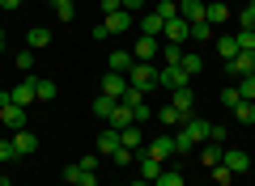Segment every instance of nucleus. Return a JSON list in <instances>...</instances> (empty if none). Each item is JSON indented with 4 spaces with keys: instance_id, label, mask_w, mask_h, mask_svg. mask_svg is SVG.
<instances>
[{
    "instance_id": "nucleus-1",
    "label": "nucleus",
    "mask_w": 255,
    "mask_h": 186,
    "mask_svg": "<svg viewBox=\"0 0 255 186\" xmlns=\"http://www.w3.org/2000/svg\"><path fill=\"white\" fill-rule=\"evenodd\" d=\"M209 127H213L209 119H196V115L183 119V127L174 131V152H191L196 144H209Z\"/></svg>"
},
{
    "instance_id": "nucleus-2",
    "label": "nucleus",
    "mask_w": 255,
    "mask_h": 186,
    "mask_svg": "<svg viewBox=\"0 0 255 186\" xmlns=\"http://www.w3.org/2000/svg\"><path fill=\"white\" fill-rule=\"evenodd\" d=\"M128 85L140 89V93H157V63H132V72H128Z\"/></svg>"
},
{
    "instance_id": "nucleus-3",
    "label": "nucleus",
    "mask_w": 255,
    "mask_h": 186,
    "mask_svg": "<svg viewBox=\"0 0 255 186\" xmlns=\"http://www.w3.org/2000/svg\"><path fill=\"white\" fill-rule=\"evenodd\" d=\"M183 85H191V76L179 68V63H162V68H157V89L174 93V89H183Z\"/></svg>"
},
{
    "instance_id": "nucleus-4",
    "label": "nucleus",
    "mask_w": 255,
    "mask_h": 186,
    "mask_svg": "<svg viewBox=\"0 0 255 186\" xmlns=\"http://www.w3.org/2000/svg\"><path fill=\"white\" fill-rule=\"evenodd\" d=\"M145 152L153 161H170L174 157V131H162V135H153V140H145Z\"/></svg>"
},
{
    "instance_id": "nucleus-5",
    "label": "nucleus",
    "mask_w": 255,
    "mask_h": 186,
    "mask_svg": "<svg viewBox=\"0 0 255 186\" xmlns=\"http://www.w3.org/2000/svg\"><path fill=\"white\" fill-rule=\"evenodd\" d=\"M132 55H136L140 63H153L157 55H162V38H145V34H136V43H132Z\"/></svg>"
},
{
    "instance_id": "nucleus-6",
    "label": "nucleus",
    "mask_w": 255,
    "mask_h": 186,
    "mask_svg": "<svg viewBox=\"0 0 255 186\" xmlns=\"http://www.w3.org/2000/svg\"><path fill=\"white\" fill-rule=\"evenodd\" d=\"M226 72H230V80L251 76V72H255V51H238L234 60H226Z\"/></svg>"
},
{
    "instance_id": "nucleus-7",
    "label": "nucleus",
    "mask_w": 255,
    "mask_h": 186,
    "mask_svg": "<svg viewBox=\"0 0 255 186\" xmlns=\"http://www.w3.org/2000/svg\"><path fill=\"white\" fill-rule=\"evenodd\" d=\"M102 26H107V34H128V30H136V17H132L128 9H119V13H107Z\"/></svg>"
},
{
    "instance_id": "nucleus-8",
    "label": "nucleus",
    "mask_w": 255,
    "mask_h": 186,
    "mask_svg": "<svg viewBox=\"0 0 255 186\" xmlns=\"http://www.w3.org/2000/svg\"><path fill=\"white\" fill-rule=\"evenodd\" d=\"M34 85H38V76H30V72H26V80H21L17 89H9V102H13V106H21V110H26L30 102H38V98H34Z\"/></svg>"
},
{
    "instance_id": "nucleus-9",
    "label": "nucleus",
    "mask_w": 255,
    "mask_h": 186,
    "mask_svg": "<svg viewBox=\"0 0 255 186\" xmlns=\"http://www.w3.org/2000/svg\"><path fill=\"white\" fill-rule=\"evenodd\" d=\"M187 38H191V26H187V21H183V17H170V21H166V30H162V43H187Z\"/></svg>"
},
{
    "instance_id": "nucleus-10",
    "label": "nucleus",
    "mask_w": 255,
    "mask_h": 186,
    "mask_svg": "<svg viewBox=\"0 0 255 186\" xmlns=\"http://www.w3.org/2000/svg\"><path fill=\"white\" fill-rule=\"evenodd\" d=\"M221 165H226L230 174H247V169H251V157H247L243 148H226L221 152Z\"/></svg>"
},
{
    "instance_id": "nucleus-11",
    "label": "nucleus",
    "mask_w": 255,
    "mask_h": 186,
    "mask_svg": "<svg viewBox=\"0 0 255 186\" xmlns=\"http://www.w3.org/2000/svg\"><path fill=\"white\" fill-rule=\"evenodd\" d=\"M132 63H136V55H132V51H111L107 55V72H119V76H128Z\"/></svg>"
},
{
    "instance_id": "nucleus-12",
    "label": "nucleus",
    "mask_w": 255,
    "mask_h": 186,
    "mask_svg": "<svg viewBox=\"0 0 255 186\" xmlns=\"http://www.w3.org/2000/svg\"><path fill=\"white\" fill-rule=\"evenodd\" d=\"M136 169H140V178H145V182H157V174H162V161H153L145 148H136Z\"/></svg>"
},
{
    "instance_id": "nucleus-13",
    "label": "nucleus",
    "mask_w": 255,
    "mask_h": 186,
    "mask_svg": "<svg viewBox=\"0 0 255 186\" xmlns=\"http://www.w3.org/2000/svg\"><path fill=\"white\" fill-rule=\"evenodd\" d=\"M162 30H166V21H162V17H157V13H153V9H149V13H145V17H140V21H136V34H145V38H162Z\"/></svg>"
},
{
    "instance_id": "nucleus-14",
    "label": "nucleus",
    "mask_w": 255,
    "mask_h": 186,
    "mask_svg": "<svg viewBox=\"0 0 255 186\" xmlns=\"http://www.w3.org/2000/svg\"><path fill=\"white\" fill-rule=\"evenodd\" d=\"M0 123L13 127V131H21V127H26V110L13 106V102H4V106H0Z\"/></svg>"
},
{
    "instance_id": "nucleus-15",
    "label": "nucleus",
    "mask_w": 255,
    "mask_h": 186,
    "mask_svg": "<svg viewBox=\"0 0 255 186\" xmlns=\"http://www.w3.org/2000/svg\"><path fill=\"white\" fill-rule=\"evenodd\" d=\"M115 148H124L119 131H115V127H102V131H98V152H102V157H115Z\"/></svg>"
},
{
    "instance_id": "nucleus-16",
    "label": "nucleus",
    "mask_w": 255,
    "mask_h": 186,
    "mask_svg": "<svg viewBox=\"0 0 255 186\" xmlns=\"http://www.w3.org/2000/svg\"><path fill=\"white\" fill-rule=\"evenodd\" d=\"M191 102H196V93H191V85H183V89H174V93H170V106L179 110L183 119H191Z\"/></svg>"
},
{
    "instance_id": "nucleus-17",
    "label": "nucleus",
    "mask_w": 255,
    "mask_h": 186,
    "mask_svg": "<svg viewBox=\"0 0 255 186\" xmlns=\"http://www.w3.org/2000/svg\"><path fill=\"white\" fill-rule=\"evenodd\" d=\"M13 148H17V157H30V152H38V135L34 131H13Z\"/></svg>"
},
{
    "instance_id": "nucleus-18",
    "label": "nucleus",
    "mask_w": 255,
    "mask_h": 186,
    "mask_svg": "<svg viewBox=\"0 0 255 186\" xmlns=\"http://www.w3.org/2000/svg\"><path fill=\"white\" fill-rule=\"evenodd\" d=\"M179 17L187 21V26L204 21V0H179Z\"/></svg>"
},
{
    "instance_id": "nucleus-19",
    "label": "nucleus",
    "mask_w": 255,
    "mask_h": 186,
    "mask_svg": "<svg viewBox=\"0 0 255 186\" xmlns=\"http://www.w3.org/2000/svg\"><path fill=\"white\" fill-rule=\"evenodd\" d=\"M102 93H107V98H124V93H128V76L107 72V76H102Z\"/></svg>"
},
{
    "instance_id": "nucleus-20",
    "label": "nucleus",
    "mask_w": 255,
    "mask_h": 186,
    "mask_svg": "<svg viewBox=\"0 0 255 186\" xmlns=\"http://www.w3.org/2000/svg\"><path fill=\"white\" fill-rule=\"evenodd\" d=\"M136 123V119H132V110L124 106V102H119L115 110H111V119H107V127H115V131H124V127H132Z\"/></svg>"
},
{
    "instance_id": "nucleus-21",
    "label": "nucleus",
    "mask_w": 255,
    "mask_h": 186,
    "mask_svg": "<svg viewBox=\"0 0 255 186\" xmlns=\"http://www.w3.org/2000/svg\"><path fill=\"white\" fill-rule=\"evenodd\" d=\"M179 68L187 72V76H200V72H204V60H200V51H183Z\"/></svg>"
},
{
    "instance_id": "nucleus-22",
    "label": "nucleus",
    "mask_w": 255,
    "mask_h": 186,
    "mask_svg": "<svg viewBox=\"0 0 255 186\" xmlns=\"http://www.w3.org/2000/svg\"><path fill=\"white\" fill-rule=\"evenodd\" d=\"M47 43H51V34H47L43 26H30V30H26V47H30V51H43Z\"/></svg>"
},
{
    "instance_id": "nucleus-23",
    "label": "nucleus",
    "mask_w": 255,
    "mask_h": 186,
    "mask_svg": "<svg viewBox=\"0 0 255 186\" xmlns=\"http://www.w3.org/2000/svg\"><path fill=\"white\" fill-rule=\"evenodd\" d=\"M221 152H226V148H221V144H213V140H209V144H200V165H209V169H213V165H221Z\"/></svg>"
},
{
    "instance_id": "nucleus-24",
    "label": "nucleus",
    "mask_w": 255,
    "mask_h": 186,
    "mask_svg": "<svg viewBox=\"0 0 255 186\" xmlns=\"http://www.w3.org/2000/svg\"><path fill=\"white\" fill-rule=\"evenodd\" d=\"M153 119H162V127H183V115L170 106V102H162V110H153Z\"/></svg>"
},
{
    "instance_id": "nucleus-25",
    "label": "nucleus",
    "mask_w": 255,
    "mask_h": 186,
    "mask_svg": "<svg viewBox=\"0 0 255 186\" xmlns=\"http://www.w3.org/2000/svg\"><path fill=\"white\" fill-rule=\"evenodd\" d=\"M119 140H124V148H132V152H136V148H145V135H140V127H136V123H132V127H124V131H119Z\"/></svg>"
},
{
    "instance_id": "nucleus-26",
    "label": "nucleus",
    "mask_w": 255,
    "mask_h": 186,
    "mask_svg": "<svg viewBox=\"0 0 255 186\" xmlns=\"http://www.w3.org/2000/svg\"><path fill=\"white\" fill-rule=\"evenodd\" d=\"M204 21H209V26H226L230 9H226V4H204Z\"/></svg>"
},
{
    "instance_id": "nucleus-27",
    "label": "nucleus",
    "mask_w": 255,
    "mask_h": 186,
    "mask_svg": "<svg viewBox=\"0 0 255 186\" xmlns=\"http://www.w3.org/2000/svg\"><path fill=\"white\" fill-rule=\"evenodd\" d=\"M115 106H119V98H107V93H98V98H94V115H98L102 123L111 119V110H115Z\"/></svg>"
},
{
    "instance_id": "nucleus-28",
    "label": "nucleus",
    "mask_w": 255,
    "mask_h": 186,
    "mask_svg": "<svg viewBox=\"0 0 255 186\" xmlns=\"http://www.w3.org/2000/svg\"><path fill=\"white\" fill-rule=\"evenodd\" d=\"M217 55H221V60H234V55H238V38L234 34H221L217 38Z\"/></svg>"
},
{
    "instance_id": "nucleus-29",
    "label": "nucleus",
    "mask_w": 255,
    "mask_h": 186,
    "mask_svg": "<svg viewBox=\"0 0 255 186\" xmlns=\"http://www.w3.org/2000/svg\"><path fill=\"white\" fill-rule=\"evenodd\" d=\"M230 115H234L238 123H255V102H247V98H243L234 110H230Z\"/></svg>"
},
{
    "instance_id": "nucleus-30",
    "label": "nucleus",
    "mask_w": 255,
    "mask_h": 186,
    "mask_svg": "<svg viewBox=\"0 0 255 186\" xmlns=\"http://www.w3.org/2000/svg\"><path fill=\"white\" fill-rule=\"evenodd\" d=\"M153 13H157V17H162V21L179 17V0H157V4H153Z\"/></svg>"
},
{
    "instance_id": "nucleus-31",
    "label": "nucleus",
    "mask_w": 255,
    "mask_h": 186,
    "mask_svg": "<svg viewBox=\"0 0 255 186\" xmlns=\"http://www.w3.org/2000/svg\"><path fill=\"white\" fill-rule=\"evenodd\" d=\"M157 60H162V63H179L183 60V47L179 43H162V55H157Z\"/></svg>"
},
{
    "instance_id": "nucleus-32",
    "label": "nucleus",
    "mask_w": 255,
    "mask_h": 186,
    "mask_svg": "<svg viewBox=\"0 0 255 186\" xmlns=\"http://www.w3.org/2000/svg\"><path fill=\"white\" fill-rule=\"evenodd\" d=\"M51 9L60 13V21H73V13H77V0H51Z\"/></svg>"
},
{
    "instance_id": "nucleus-33",
    "label": "nucleus",
    "mask_w": 255,
    "mask_h": 186,
    "mask_svg": "<svg viewBox=\"0 0 255 186\" xmlns=\"http://www.w3.org/2000/svg\"><path fill=\"white\" fill-rule=\"evenodd\" d=\"M153 186H183V174H179V169H162Z\"/></svg>"
},
{
    "instance_id": "nucleus-34",
    "label": "nucleus",
    "mask_w": 255,
    "mask_h": 186,
    "mask_svg": "<svg viewBox=\"0 0 255 186\" xmlns=\"http://www.w3.org/2000/svg\"><path fill=\"white\" fill-rule=\"evenodd\" d=\"M238 102H243V93H238V85H230V89H221V106H226V110H234Z\"/></svg>"
},
{
    "instance_id": "nucleus-35",
    "label": "nucleus",
    "mask_w": 255,
    "mask_h": 186,
    "mask_svg": "<svg viewBox=\"0 0 255 186\" xmlns=\"http://www.w3.org/2000/svg\"><path fill=\"white\" fill-rule=\"evenodd\" d=\"M238 93H243L247 102H255V72L251 76H238Z\"/></svg>"
},
{
    "instance_id": "nucleus-36",
    "label": "nucleus",
    "mask_w": 255,
    "mask_h": 186,
    "mask_svg": "<svg viewBox=\"0 0 255 186\" xmlns=\"http://www.w3.org/2000/svg\"><path fill=\"white\" fill-rule=\"evenodd\" d=\"M238 30H255V0H247L243 17H238Z\"/></svg>"
},
{
    "instance_id": "nucleus-37",
    "label": "nucleus",
    "mask_w": 255,
    "mask_h": 186,
    "mask_svg": "<svg viewBox=\"0 0 255 186\" xmlns=\"http://www.w3.org/2000/svg\"><path fill=\"white\" fill-rule=\"evenodd\" d=\"M191 38H196V43H209V38H213V26H209V21H196V26H191Z\"/></svg>"
},
{
    "instance_id": "nucleus-38",
    "label": "nucleus",
    "mask_w": 255,
    "mask_h": 186,
    "mask_svg": "<svg viewBox=\"0 0 255 186\" xmlns=\"http://www.w3.org/2000/svg\"><path fill=\"white\" fill-rule=\"evenodd\" d=\"M34 98L38 102H51L55 98V85H51V80H38V85H34Z\"/></svg>"
},
{
    "instance_id": "nucleus-39",
    "label": "nucleus",
    "mask_w": 255,
    "mask_h": 186,
    "mask_svg": "<svg viewBox=\"0 0 255 186\" xmlns=\"http://www.w3.org/2000/svg\"><path fill=\"white\" fill-rule=\"evenodd\" d=\"M238 51H255V30H238Z\"/></svg>"
},
{
    "instance_id": "nucleus-40",
    "label": "nucleus",
    "mask_w": 255,
    "mask_h": 186,
    "mask_svg": "<svg viewBox=\"0 0 255 186\" xmlns=\"http://www.w3.org/2000/svg\"><path fill=\"white\" fill-rule=\"evenodd\" d=\"M230 178L234 174H230L226 165H213V186H230Z\"/></svg>"
},
{
    "instance_id": "nucleus-41",
    "label": "nucleus",
    "mask_w": 255,
    "mask_h": 186,
    "mask_svg": "<svg viewBox=\"0 0 255 186\" xmlns=\"http://www.w3.org/2000/svg\"><path fill=\"white\" fill-rule=\"evenodd\" d=\"M13 63H17V68H21V72H30V68H34V51H30V47H26V51H21V55H17V60H13Z\"/></svg>"
},
{
    "instance_id": "nucleus-42",
    "label": "nucleus",
    "mask_w": 255,
    "mask_h": 186,
    "mask_svg": "<svg viewBox=\"0 0 255 186\" xmlns=\"http://www.w3.org/2000/svg\"><path fill=\"white\" fill-rule=\"evenodd\" d=\"M77 178H81V165H77V161H73V165H64V182L77 186Z\"/></svg>"
},
{
    "instance_id": "nucleus-43",
    "label": "nucleus",
    "mask_w": 255,
    "mask_h": 186,
    "mask_svg": "<svg viewBox=\"0 0 255 186\" xmlns=\"http://www.w3.org/2000/svg\"><path fill=\"white\" fill-rule=\"evenodd\" d=\"M0 161H17V148H13V140H0Z\"/></svg>"
},
{
    "instance_id": "nucleus-44",
    "label": "nucleus",
    "mask_w": 255,
    "mask_h": 186,
    "mask_svg": "<svg viewBox=\"0 0 255 186\" xmlns=\"http://www.w3.org/2000/svg\"><path fill=\"white\" fill-rule=\"evenodd\" d=\"M209 140H213V144H221V148H226V127H217V123H213V127H209Z\"/></svg>"
},
{
    "instance_id": "nucleus-45",
    "label": "nucleus",
    "mask_w": 255,
    "mask_h": 186,
    "mask_svg": "<svg viewBox=\"0 0 255 186\" xmlns=\"http://www.w3.org/2000/svg\"><path fill=\"white\" fill-rule=\"evenodd\" d=\"M77 186H98V174H90V169H81V178H77Z\"/></svg>"
},
{
    "instance_id": "nucleus-46",
    "label": "nucleus",
    "mask_w": 255,
    "mask_h": 186,
    "mask_svg": "<svg viewBox=\"0 0 255 186\" xmlns=\"http://www.w3.org/2000/svg\"><path fill=\"white\" fill-rule=\"evenodd\" d=\"M98 4H102V13H119L124 9V0H98Z\"/></svg>"
},
{
    "instance_id": "nucleus-47",
    "label": "nucleus",
    "mask_w": 255,
    "mask_h": 186,
    "mask_svg": "<svg viewBox=\"0 0 255 186\" xmlns=\"http://www.w3.org/2000/svg\"><path fill=\"white\" fill-rule=\"evenodd\" d=\"M124 9L128 13H140V9H145V0H124Z\"/></svg>"
},
{
    "instance_id": "nucleus-48",
    "label": "nucleus",
    "mask_w": 255,
    "mask_h": 186,
    "mask_svg": "<svg viewBox=\"0 0 255 186\" xmlns=\"http://www.w3.org/2000/svg\"><path fill=\"white\" fill-rule=\"evenodd\" d=\"M17 4H21V0H0V9H4V13H13Z\"/></svg>"
},
{
    "instance_id": "nucleus-49",
    "label": "nucleus",
    "mask_w": 255,
    "mask_h": 186,
    "mask_svg": "<svg viewBox=\"0 0 255 186\" xmlns=\"http://www.w3.org/2000/svg\"><path fill=\"white\" fill-rule=\"evenodd\" d=\"M132 186H153V182H145V178H140V182H132Z\"/></svg>"
},
{
    "instance_id": "nucleus-50",
    "label": "nucleus",
    "mask_w": 255,
    "mask_h": 186,
    "mask_svg": "<svg viewBox=\"0 0 255 186\" xmlns=\"http://www.w3.org/2000/svg\"><path fill=\"white\" fill-rule=\"evenodd\" d=\"M4 102H9V93H0V106H4Z\"/></svg>"
},
{
    "instance_id": "nucleus-51",
    "label": "nucleus",
    "mask_w": 255,
    "mask_h": 186,
    "mask_svg": "<svg viewBox=\"0 0 255 186\" xmlns=\"http://www.w3.org/2000/svg\"><path fill=\"white\" fill-rule=\"evenodd\" d=\"M0 51H4V30H0Z\"/></svg>"
},
{
    "instance_id": "nucleus-52",
    "label": "nucleus",
    "mask_w": 255,
    "mask_h": 186,
    "mask_svg": "<svg viewBox=\"0 0 255 186\" xmlns=\"http://www.w3.org/2000/svg\"><path fill=\"white\" fill-rule=\"evenodd\" d=\"M0 186H13V182H9V178H0Z\"/></svg>"
}]
</instances>
